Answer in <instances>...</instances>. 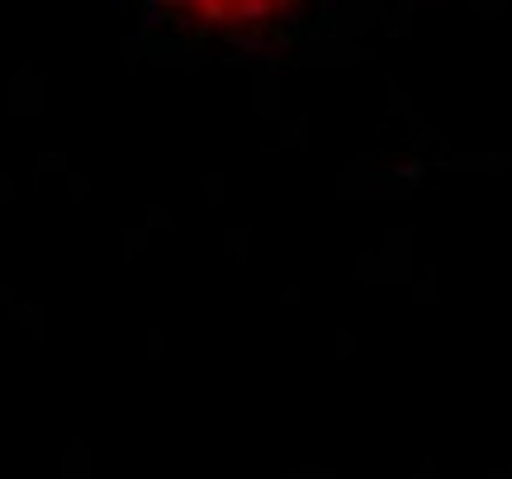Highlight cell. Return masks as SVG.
<instances>
[{"label": "cell", "mask_w": 512, "mask_h": 479, "mask_svg": "<svg viewBox=\"0 0 512 479\" xmlns=\"http://www.w3.org/2000/svg\"><path fill=\"white\" fill-rule=\"evenodd\" d=\"M162 5H171L200 29H261L299 10L304 0H162Z\"/></svg>", "instance_id": "1"}]
</instances>
